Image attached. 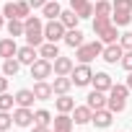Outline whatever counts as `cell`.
I'll return each instance as SVG.
<instances>
[{"label":"cell","instance_id":"cb8c5ba5","mask_svg":"<svg viewBox=\"0 0 132 132\" xmlns=\"http://www.w3.org/2000/svg\"><path fill=\"white\" fill-rule=\"evenodd\" d=\"M42 13L49 18V21H54V18H60V13H62V8H60V3L57 0H47V5L42 8Z\"/></svg>","mask_w":132,"mask_h":132},{"label":"cell","instance_id":"9c48e42d","mask_svg":"<svg viewBox=\"0 0 132 132\" xmlns=\"http://www.w3.org/2000/svg\"><path fill=\"white\" fill-rule=\"evenodd\" d=\"M13 124H16V127H31V124H34V111L26 109V106H18V109L13 111Z\"/></svg>","mask_w":132,"mask_h":132},{"label":"cell","instance_id":"4fadbf2b","mask_svg":"<svg viewBox=\"0 0 132 132\" xmlns=\"http://www.w3.org/2000/svg\"><path fill=\"white\" fill-rule=\"evenodd\" d=\"M111 119H114V111H109V109H98V111H93V127H98V129H106L109 124H111Z\"/></svg>","mask_w":132,"mask_h":132},{"label":"cell","instance_id":"f1b7e54d","mask_svg":"<svg viewBox=\"0 0 132 132\" xmlns=\"http://www.w3.org/2000/svg\"><path fill=\"white\" fill-rule=\"evenodd\" d=\"M124 106H127V98H114V96H109V104H106L109 111L119 114V111H124Z\"/></svg>","mask_w":132,"mask_h":132},{"label":"cell","instance_id":"52a82bcc","mask_svg":"<svg viewBox=\"0 0 132 132\" xmlns=\"http://www.w3.org/2000/svg\"><path fill=\"white\" fill-rule=\"evenodd\" d=\"M122 54H124V47H122L119 42H114V44H106V47H104V52H101L104 62H109V65H117V62H122Z\"/></svg>","mask_w":132,"mask_h":132},{"label":"cell","instance_id":"8d00e7d4","mask_svg":"<svg viewBox=\"0 0 132 132\" xmlns=\"http://www.w3.org/2000/svg\"><path fill=\"white\" fill-rule=\"evenodd\" d=\"M119 65H122L127 73H132V49H127V52L122 54V62H119Z\"/></svg>","mask_w":132,"mask_h":132},{"label":"cell","instance_id":"4dcf8cb0","mask_svg":"<svg viewBox=\"0 0 132 132\" xmlns=\"http://www.w3.org/2000/svg\"><path fill=\"white\" fill-rule=\"evenodd\" d=\"M13 104H16V96H11V93H0V111H11Z\"/></svg>","mask_w":132,"mask_h":132},{"label":"cell","instance_id":"44dd1931","mask_svg":"<svg viewBox=\"0 0 132 132\" xmlns=\"http://www.w3.org/2000/svg\"><path fill=\"white\" fill-rule=\"evenodd\" d=\"M39 57H44V60H57V57H60L57 42H44V44L39 47Z\"/></svg>","mask_w":132,"mask_h":132},{"label":"cell","instance_id":"7402d4cb","mask_svg":"<svg viewBox=\"0 0 132 132\" xmlns=\"http://www.w3.org/2000/svg\"><path fill=\"white\" fill-rule=\"evenodd\" d=\"M54 106H57V111H62V114H70V111L75 109V101H73L68 93H62V96L54 98Z\"/></svg>","mask_w":132,"mask_h":132},{"label":"cell","instance_id":"ffe728a7","mask_svg":"<svg viewBox=\"0 0 132 132\" xmlns=\"http://www.w3.org/2000/svg\"><path fill=\"white\" fill-rule=\"evenodd\" d=\"M34 101H36V96H34L31 88H21V91L16 93V106H26V109H31Z\"/></svg>","mask_w":132,"mask_h":132},{"label":"cell","instance_id":"3957f363","mask_svg":"<svg viewBox=\"0 0 132 132\" xmlns=\"http://www.w3.org/2000/svg\"><path fill=\"white\" fill-rule=\"evenodd\" d=\"M101 52H104V42H88V44H80L78 49H75V57L80 60V62H91V60H96V57H101Z\"/></svg>","mask_w":132,"mask_h":132},{"label":"cell","instance_id":"d4e9b609","mask_svg":"<svg viewBox=\"0 0 132 132\" xmlns=\"http://www.w3.org/2000/svg\"><path fill=\"white\" fill-rule=\"evenodd\" d=\"M18 68H21V62H18L16 57H8V60L3 62V75H8V78H16V75H18Z\"/></svg>","mask_w":132,"mask_h":132},{"label":"cell","instance_id":"83f0119b","mask_svg":"<svg viewBox=\"0 0 132 132\" xmlns=\"http://www.w3.org/2000/svg\"><path fill=\"white\" fill-rule=\"evenodd\" d=\"M8 34L16 39V36H23V21L21 18H11L8 21Z\"/></svg>","mask_w":132,"mask_h":132},{"label":"cell","instance_id":"d590c367","mask_svg":"<svg viewBox=\"0 0 132 132\" xmlns=\"http://www.w3.org/2000/svg\"><path fill=\"white\" fill-rule=\"evenodd\" d=\"M114 11H127V13H132V0H114Z\"/></svg>","mask_w":132,"mask_h":132},{"label":"cell","instance_id":"d6a6232c","mask_svg":"<svg viewBox=\"0 0 132 132\" xmlns=\"http://www.w3.org/2000/svg\"><path fill=\"white\" fill-rule=\"evenodd\" d=\"M127 93H129V88L127 86H119V83H114L111 91H109V96H114V98H127Z\"/></svg>","mask_w":132,"mask_h":132},{"label":"cell","instance_id":"484cf974","mask_svg":"<svg viewBox=\"0 0 132 132\" xmlns=\"http://www.w3.org/2000/svg\"><path fill=\"white\" fill-rule=\"evenodd\" d=\"M114 13V5L109 3V0H96L93 5V16H111Z\"/></svg>","mask_w":132,"mask_h":132},{"label":"cell","instance_id":"9a60e30c","mask_svg":"<svg viewBox=\"0 0 132 132\" xmlns=\"http://www.w3.org/2000/svg\"><path fill=\"white\" fill-rule=\"evenodd\" d=\"M91 83H93V88H96V91H104V93H109V91H111V86H114L109 73H93V80H91Z\"/></svg>","mask_w":132,"mask_h":132},{"label":"cell","instance_id":"f6af8a7d","mask_svg":"<svg viewBox=\"0 0 132 132\" xmlns=\"http://www.w3.org/2000/svg\"><path fill=\"white\" fill-rule=\"evenodd\" d=\"M3 23H5V16H3V13H0V29H3Z\"/></svg>","mask_w":132,"mask_h":132},{"label":"cell","instance_id":"8992f818","mask_svg":"<svg viewBox=\"0 0 132 132\" xmlns=\"http://www.w3.org/2000/svg\"><path fill=\"white\" fill-rule=\"evenodd\" d=\"M52 73H54V70H52V60L39 57V60L31 65V78H36V80H47Z\"/></svg>","mask_w":132,"mask_h":132},{"label":"cell","instance_id":"d6986e66","mask_svg":"<svg viewBox=\"0 0 132 132\" xmlns=\"http://www.w3.org/2000/svg\"><path fill=\"white\" fill-rule=\"evenodd\" d=\"M52 132H73V117H68V114H57L54 117V129Z\"/></svg>","mask_w":132,"mask_h":132},{"label":"cell","instance_id":"ee69618b","mask_svg":"<svg viewBox=\"0 0 132 132\" xmlns=\"http://www.w3.org/2000/svg\"><path fill=\"white\" fill-rule=\"evenodd\" d=\"M127 88H129V91H132V73H129V75H127Z\"/></svg>","mask_w":132,"mask_h":132},{"label":"cell","instance_id":"1f68e13d","mask_svg":"<svg viewBox=\"0 0 132 132\" xmlns=\"http://www.w3.org/2000/svg\"><path fill=\"white\" fill-rule=\"evenodd\" d=\"M49 122H52V114H49L47 109L34 111V124H49Z\"/></svg>","mask_w":132,"mask_h":132},{"label":"cell","instance_id":"60d3db41","mask_svg":"<svg viewBox=\"0 0 132 132\" xmlns=\"http://www.w3.org/2000/svg\"><path fill=\"white\" fill-rule=\"evenodd\" d=\"M86 3H88V0H70V8H73V11H78V8H80V5H86Z\"/></svg>","mask_w":132,"mask_h":132},{"label":"cell","instance_id":"b9f144b4","mask_svg":"<svg viewBox=\"0 0 132 132\" xmlns=\"http://www.w3.org/2000/svg\"><path fill=\"white\" fill-rule=\"evenodd\" d=\"M34 132H52L49 124H34Z\"/></svg>","mask_w":132,"mask_h":132},{"label":"cell","instance_id":"603a6c76","mask_svg":"<svg viewBox=\"0 0 132 132\" xmlns=\"http://www.w3.org/2000/svg\"><path fill=\"white\" fill-rule=\"evenodd\" d=\"M60 21L65 23V29H78V21H80V16L70 8V11H62L60 13Z\"/></svg>","mask_w":132,"mask_h":132},{"label":"cell","instance_id":"ba28073f","mask_svg":"<svg viewBox=\"0 0 132 132\" xmlns=\"http://www.w3.org/2000/svg\"><path fill=\"white\" fill-rule=\"evenodd\" d=\"M16 60L21 62V65H31L39 60V52H36V47H31V44H26V47H18V54H16Z\"/></svg>","mask_w":132,"mask_h":132},{"label":"cell","instance_id":"836d02e7","mask_svg":"<svg viewBox=\"0 0 132 132\" xmlns=\"http://www.w3.org/2000/svg\"><path fill=\"white\" fill-rule=\"evenodd\" d=\"M11 124H13V114H8V111H0V132L11 129Z\"/></svg>","mask_w":132,"mask_h":132},{"label":"cell","instance_id":"e575fe53","mask_svg":"<svg viewBox=\"0 0 132 132\" xmlns=\"http://www.w3.org/2000/svg\"><path fill=\"white\" fill-rule=\"evenodd\" d=\"M75 13H78L80 18H91V16H93V3L88 0V3H86V5H80V8L75 11Z\"/></svg>","mask_w":132,"mask_h":132},{"label":"cell","instance_id":"7c38bea8","mask_svg":"<svg viewBox=\"0 0 132 132\" xmlns=\"http://www.w3.org/2000/svg\"><path fill=\"white\" fill-rule=\"evenodd\" d=\"M86 104H88L93 111H98V109H106L109 98H106V93H104V91H96V88H93V91L88 93V101H86Z\"/></svg>","mask_w":132,"mask_h":132},{"label":"cell","instance_id":"7a4b0ae2","mask_svg":"<svg viewBox=\"0 0 132 132\" xmlns=\"http://www.w3.org/2000/svg\"><path fill=\"white\" fill-rule=\"evenodd\" d=\"M23 36H26V44L42 47V44H44V23H42V18L29 16V18L23 21Z\"/></svg>","mask_w":132,"mask_h":132},{"label":"cell","instance_id":"e0dca14e","mask_svg":"<svg viewBox=\"0 0 132 132\" xmlns=\"http://www.w3.org/2000/svg\"><path fill=\"white\" fill-rule=\"evenodd\" d=\"M16 54H18V44H16V39H13V36L0 39V57L8 60V57H16Z\"/></svg>","mask_w":132,"mask_h":132},{"label":"cell","instance_id":"74e56055","mask_svg":"<svg viewBox=\"0 0 132 132\" xmlns=\"http://www.w3.org/2000/svg\"><path fill=\"white\" fill-rule=\"evenodd\" d=\"M3 16L11 21V18H18V11H16V3H5V8H3Z\"/></svg>","mask_w":132,"mask_h":132},{"label":"cell","instance_id":"5b68a950","mask_svg":"<svg viewBox=\"0 0 132 132\" xmlns=\"http://www.w3.org/2000/svg\"><path fill=\"white\" fill-rule=\"evenodd\" d=\"M65 23L60 21V18H54V21H47L44 23V39L47 42H60V39H65Z\"/></svg>","mask_w":132,"mask_h":132},{"label":"cell","instance_id":"2e32d148","mask_svg":"<svg viewBox=\"0 0 132 132\" xmlns=\"http://www.w3.org/2000/svg\"><path fill=\"white\" fill-rule=\"evenodd\" d=\"M91 119H93V109H91L88 104H86V106H75V109H73V122H75V124H88Z\"/></svg>","mask_w":132,"mask_h":132},{"label":"cell","instance_id":"f35d334b","mask_svg":"<svg viewBox=\"0 0 132 132\" xmlns=\"http://www.w3.org/2000/svg\"><path fill=\"white\" fill-rule=\"evenodd\" d=\"M119 44L124 47V52H127V49H132V31H127V34H122V36H119Z\"/></svg>","mask_w":132,"mask_h":132},{"label":"cell","instance_id":"277c9868","mask_svg":"<svg viewBox=\"0 0 132 132\" xmlns=\"http://www.w3.org/2000/svg\"><path fill=\"white\" fill-rule=\"evenodd\" d=\"M70 78H73V86H88V83L93 80V70H91V65H88V62H80L78 68H73Z\"/></svg>","mask_w":132,"mask_h":132},{"label":"cell","instance_id":"5bb4252c","mask_svg":"<svg viewBox=\"0 0 132 132\" xmlns=\"http://www.w3.org/2000/svg\"><path fill=\"white\" fill-rule=\"evenodd\" d=\"M70 88H73V78H70V75H54L52 91H54L57 96H62V93H70Z\"/></svg>","mask_w":132,"mask_h":132},{"label":"cell","instance_id":"4316f807","mask_svg":"<svg viewBox=\"0 0 132 132\" xmlns=\"http://www.w3.org/2000/svg\"><path fill=\"white\" fill-rule=\"evenodd\" d=\"M132 21V13H127V11H114L111 13V23L114 26H127Z\"/></svg>","mask_w":132,"mask_h":132},{"label":"cell","instance_id":"6da1fadb","mask_svg":"<svg viewBox=\"0 0 132 132\" xmlns=\"http://www.w3.org/2000/svg\"><path fill=\"white\" fill-rule=\"evenodd\" d=\"M117 29H119V26L111 23V16H96V18H93V34H96L104 44H114V42H117V36H119Z\"/></svg>","mask_w":132,"mask_h":132},{"label":"cell","instance_id":"30bf717a","mask_svg":"<svg viewBox=\"0 0 132 132\" xmlns=\"http://www.w3.org/2000/svg\"><path fill=\"white\" fill-rule=\"evenodd\" d=\"M73 68H75V65H73L70 57H62V54H60L57 60H52V70H54V75H70Z\"/></svg>","mask_w":132,"mask_h":132},{"label":"cell","instance_id":"8fae6325","mask_svg":"<svg viewBox=\"0 0 132 132\" xmlns=\"http://www.w3.org/2000/svg\"><path fill=\"white\" fill-rule=\"evenodd\" d=\"M31 91H34L36 101H49V98L54 96V91H52V83H47V80H36V86H34Z\"/></svg>","mask_w":132,"mask_h":132},{"label":"cell","instance_id":"ac0fdd59","mask_svg":"<svg viewBox=\"0 0 132 132\" xmlns=\"http://www.w3.org/2000/svg\"><path fill=\"white\" fill-rule=\"evenodd\" d=\"M65 44H68V47H73V49H78L80 44H86L83 42V31L80 29H68V31H65V39H62Z\"/></svg>","mask_w":132,"mask_h":132},{"label":"cell","instance_id":"ab89813d","mask_svg":"<svg viewBox=\"0 0 132 132\" xmlns=\"http://www.w3.org/2000/svg\"><path fill=\"white\" fill-rule=\"evenodd\" d=\"M29 5H31V8H44L47 0H29Z\"/></svg>","mask_w":132,"mask_h":132},{"label":"cell","instance_id":"7bdbcfd3","mask_svg":"<svg viewBox=\"0 0 132 132\" xmlns=\"http://www.w3.org/2000/svg\"><path fill=\"white\" fill-rule=\"evenodd\" d=\"M5 91H8V75L0 78V93H5Z\"/></svg>","mask_w":132,"mask_h":132},{"label":"cell","instance_id":"f546056e","mask_svg":"<svg viewBox=\"0 0 132 132\" xmlns=\"http://www.w3.org/2000/svg\"><path fill=\"white\" fill-rule=\"evenodd\" d=\"M16 11H18V18L26 21L31 16V5H29V0H16Z\"/></svg>","mask_w":132,"mask_h":132}]
</instances>
